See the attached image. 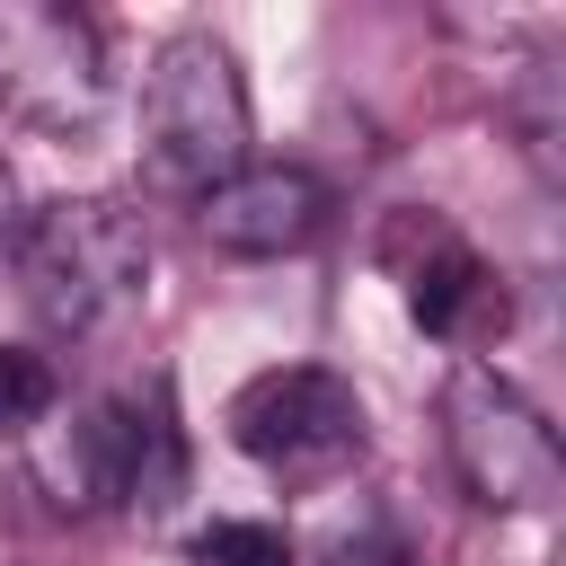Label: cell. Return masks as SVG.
Masks as SVG:
<instances>
[{
  "mask_svg": "<svg viewBox=\"0 0 566 566\" xmlns=\"http://www.w3.org/2000/svg\"><path fill=\"white\" fill-rule=\"evenodd\" d=\"M35 478L62 513H168L186 495V433L168 398H80L35 424Z\"/></svg>",
  "mask_w": 566,
  "mask_h": 566,
  "instance_id": "6da1fadb",
  "label": "cell"
},
{
  "mask_svg": "<svg viewBox=\"0 0 566 566\" xmlns=\"http://www.w3.org/2000/svg\"><path fill=\"white\" fill-rule=\"evenodd\" d=\"M18 292L53 336H97L150 292V230L115 195H62L18 221Z\"/></svg>",
  "mask_w": 566,
  "mask_h": 566,
  "instance_id": "7a4b0ae2",
  "label": "cell"
},
{
  "mask_svg": "<svg viewBox=\"0 0 566 566\" xmlns=\"http://www.w3.org/2000/svg\"><path fill=\"white\" fill-rule=\"evenodd\" d=\"M142 168L159 195H203L230 168H248V80L239 53L203 27L168 35L142 80Z\"/></svg>",
  "mask_w": 566,
  "mask_h": 566,
  "instance_id": "3957f363",
  "label": "cell"
},
{
  "mask_svg": "<svg viewBox=\"0 0 566 566\" xmlns=\"http://www.w3.org/2000/svg\"><path fill=\"white\" fill-rule=\"evenodd\" d=\"M442 460L469 486V504H486V513H548L566 495V451H557L548 416L478 354L442 371Z\"/></svg>",
  "mask_w": 566,
  "mask_h": 566,
  "instance_id": "277c9868",
  "label": "cell"
},
{
  "mask_svg": "<svg viewBox=\"0 0 566 566\" xmlns=\"http://www.w3.org/2000/svg\"><path fill=\"white\" fill-rule=\"evenodd\" d=\"M230 442L274 478V486H327L363 460V398L345 371L327 363H283V371H256L239 398H230Z\"/></svg>",
  "mask_w": 566,
  "mask_h": 566,
  "instance_id": "5b68a950",
  "label": "cell"
},
{
  "mask_svg": "<svg viewBox=\"0 0 566 566\" xmlns=\"http://www.w3.org/2000/svg\"><path fill=\"white\" fill-rule=\"evenodd\" d=\"M106 35L62 0H0V115L27 133H88L106 115Z\"/></svg>",
  "mask_w": 566,
  "mask_h": 566,
  "instance_id": "8992f818",
  "label": "cell"
},
{
  "mask_svg": "<svg viewBox=\"0 0 566 566\" xmlns=\"http://www.w3.org/2000/svg\"><path fill=\"white\" fill-rule=\"evenodd\" d=\"M195 230L221 256H292L327 230V186L292 159H248V168H230L221 186L195 195Z\"/></svg>",
  "mask_w": 566,
  "mask_h": 566,
  "instance_id": "52a82bcc",
  "label": "cell"
},
{
  "mask_svg": "<svg viewBox=\"0 0 566 566\" xmlns=\"http://www.w3.org/2000/svg\"><path fill=\"white\" fill-rule=\"evenodd\" d=\"M416 256H389L398 265V283H407V310H416V327L424 336H442V345H460V363H469V345H486V336H504V318H513V292H504V274L451 230V221H433V212H416Z\"/></svg>",
  "mask_w": 566,
  "mask_h": 566,
  "instance_id": "ba28073f",
  "label": "cell"
},
{
  "mask_svg": "<svg viewBox=\"0 0 566 566\" xmlns=\"http://www.w3.org/2000/svg\"><path fill=\"white\" fill-rule=\"evenodd\" d=\"M186 566H292V531H283V522H248V513H230V522L195 531Z\"/></svg>",
  "mask_w": 566,
  "mask_h": 566,
  "instance_id": "9c48e42d",
  "label": "cell"
},
{
  "mask_svg": "<svg viewBox=\"0 0 566 566\" xmlns=\"http://www.w3.org/2000/svg\"><path fill=\"white\" fill-rule=\"evenodd\" d=\"M53 363L27 354V345H0V433H35L53 416Z\"/></svg>",
  "mask_w": 566,
  "mask_h": 566,
  "instance_id": "30bf717a",
  "label": "cell"
},
{
  "mask_svg": "<svg viewBox=\"0 0 566 566\" xmlns=\"http://www.w3.org/2000/svg\"><path fill=\"white\" fill-rule=\"evenodd\" d=\"M318 566H416V557H407V548H398L389 531H354V539H336V548H327Z\"/></svg>",
  "mask_w": 566,
  "mask_h": 566,
  "instance_id": "8fae6325",
  "label": "cell"
},
{
  "mask_svg": "<svg viewBox=\"0 0 566 566\" xmlns=\"http://www.w3.org/2000/svg\"><path fill=\"white\" fill-rule=\"evenodd\" d=\"M18 221H27V186H18V168L0 159V239H18Z\"/></svg>",
  "mask_w": 566,
  "mask_h": 566,
  "instance_id": "7c38bea8",
  "label": "cell"
}]
</instances>
